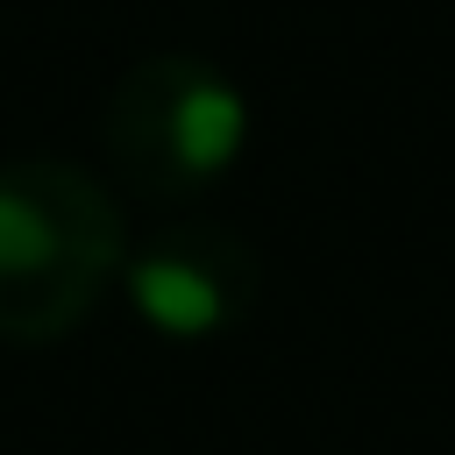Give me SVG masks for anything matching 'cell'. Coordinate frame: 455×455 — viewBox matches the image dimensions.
Returning a JSON list of instances; mask_svg holds the SVG:
<instances>
[{
  "instance_id": "7a4b0ae2",
  "label": "cell",
  "mask_w": 455,
  "mask_h": 455,
  "mask_svg": "<svg viewBox=\"0 0 455 455\" xmlns=\"http://www.w3.org/2000/svg\"><path fill=\"white\" fill-rule=\"evenodd\" d=\"M107 156L142 192H199L249 142V100L206 57H135L107 92Z\"/></svg>"
},
{
  "instance_id": "3957f363",
  "label": "cell",
  "mask_w": 455,
  "mask_h": 455,
  "mask_svg": "<svg viewBox=\"0 0 455 455\" xmlns=\"http://www.w3.org/2000/svg\"><path fill=\"white\" fill-rule=\"evenodd\" d=\"M121 284H128V306L164 341H213L249 320L263 263L242 235L213 228V220H178L128 256Z\"/></svg>"
},
{
  "instance_id": "6da1fadb",
  "label": "cell",
  "mask_w": 455,
  "mask_h": 455,
  "mask_svg": "<svg viewBox=\"0 0 455 455\" xmlns=\"http://www.w3.org/2000/svg\"><path fill=\"white\" fill-rule=\"evenodd\" d=\"M128 235L100 171L21 156L0 164V341H64L121 277Z\"/></svg>"
}]
</instances>
